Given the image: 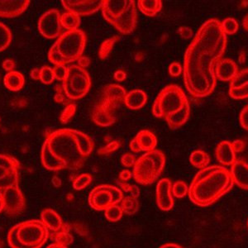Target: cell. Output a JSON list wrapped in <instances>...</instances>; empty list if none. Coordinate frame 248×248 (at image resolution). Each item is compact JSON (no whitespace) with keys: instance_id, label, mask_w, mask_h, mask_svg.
<instances>
[{"instance_id":"56","label":"cell","mask_w":248,"mask_h":248,"mask_svg":"<svg viewBox=\"0 0 248 248\" xmlns=\"http://www.w3.org/2000/svg\"><path fill=\"white\" fill-rule=\"evenodd\" d=\"M31 77L35 80L40 79V69H34L31 72Z\"/></svg>"},{"instance_id":"33","label":"cell","mask_w":248,"mask_h":248,"mask_svg":"<svg viewBox=\"0 0 248 248\" xmlns=\"http://www.w3.org/2000/svg\"><path fill=\"white\" fill-rule=\"evenodd\" d=\"M12 33L4 24L0 23V51H3L11 43Z\"/></svg>"},{"instance_id":"52","label":"cell","mask_w":248,"mask_h":248,"mask_svg":"<svg viewBox=\"0 0 248 248\" xmlns=\"http://www.w3.org/2000/svg\"><path fill=\"white\" fill-rule=\"evenodd\" d=\"M2 66H3V70L10 72V71H13V70L15 69V62L12 61V60H5V61L3 62Z\"/></svg>"},{"instance_id":"41","label":"cell","mask_w":248,"mask_h":248,"mask_svg":"<svg viewBox=\"0 0 248 248\" xmlns=\"http://www.w3.org/2000/svg\"><path fill=\"white\" fill-rule=\"evenodd\" d=\"M76 112H77V105H75V104L68 105L65 109L62 111L60 120L62 124H68L72 119L74 115L76 114Z\"/></svg>"},{"instance_id":"39","label":"cell","mask_w":248,"mask_h":248,"mask_svg":"<svg viewBox=\"0 0 248 248\" xmlns=\"http://www.w3.org/2000/svg\"><path fill=\"white\" fill-rule=\"evenodd\" d=\"M92 181V176L90 174H81L76 178L73 182L74 189L76 190H82L86 188Z\"/></svg>"},{"instance_id":"18","label":"cell","mask_w":248,"mask_h":248,"mask_svg":"<svg viewBox=\"0 0 248 248\" xmlns=\"http://www.w3.org/2000/svg\"><path fill=\"white\" fill-rule=\"evenodd\" d=\"M237 63L229 58H222L215 66V76L221 81H230L238 73Z\"/></svg>"},{"instance_id":"25","label":"cell","mask_w":248,"mask_h":248,"mask_svg":"<svg viewBox=\"0 0 248 248\" xmlns=\"http://www.w3.org/2000/svg\"><path fill=\"white\" fill-rule=\"evenodd\" d=\"M189 114H190V107L188 103L181 109L178 110L175 113H172L171 115L167 117L166 120L170 129H178L179 127H182L189 119Z\"/></svg>"},{"instance_id":"16","label":"cell","mask_w":248,"mask_h":248,"mask_svg":"<svg viewBox=\"0 0 248 248\" xmlns=\"http://www.w3.org/2000/svg\"><path fill=\"white\" fill-rule=\"evenodd\" d=\"M156 203L162 211H170L174 207V196L172 195V183L167 178L159 181L155 189Z\"/></svg>"},{"instance_id":"51","label":"cell","mask_w":248,"mask_h":248,"mask_svg":"<svg viewBox=\"0 0 248 248\" xmlns=\"http://www.w3.org/2000/svg\"><path fill=\"white\" fill-rule=\"evenodd\" d=\"M133 176V172L130 171L129 170H124L119 174V181H129Z\"/></svg>"},{"instance_id":"13","label":"cell","mask_w":248,"mask_h":248,"mask_svg":"<svg viewBox=\"0 0 248 248\" xmlns=\"http://www.w3.org/2000/svg\"><path fill=\"white\" fill-rule=\"evenodd\" d=\"M61 15L56 9L46 12L40 17L38 21V30L43 37L53 39L60 37L62 31Z\"/></svg>"},{"instance_id":"12","label":"cell","mask_w":248,"mask_h":248,"mask_svg":"<svg viewBox=\"0 0 248 248\" xmlns=\"http://www.w3.org/2000/svg\"><path fill=\"white\" fill-rule=\"evenodd\" d=\"M3 210L9 215H17L26 209L25 198L18 186L6 189L2 194Z\"/></svg>"},{"instance_id":"1","label":"cell","mask_w":248,"mask_h":248,"mask_svg":"<svg viewBox=\"0 0 248 248\" xmlns=\"http://www.w3.org/2000/svg\"><path fill=\"white\" fill-rule=\"evenodd\" d=\"M227 47V36L221 22L206 21L192 40L184 57L183 77L186 90L195 99L210 95L216 87L215 66Z\"/></svg>"},{"instance_id":"50","label":"cell","mask_w":248,"mask_h":248,"mask_svg":"<svg viewBox=\"0 0 248 248\" xmlns=\"http://www.w3.org/2000/svg\"><path fill=\"white\" fill-rule=\"evenodd\" d=\"M231 145L235 153H242L246 147L245 142L243 140H240V139L232 141V142H231Z\"/></svg>"},{"instance_id":"53","label":"cell","mask_w":248,"mask_h":248,"mask_svg":"<svg viewBox=\"0 0 248 248\" xmlns=\"http://www.w3.org/2000/svg\"><path fill=\"white\" fill-rule=\"evenodd\" d=\"M90 65H91V59L89 57H81L78 60V65L82 69H85Z\"/></svg>"},{"instance_id":"15","label":"cell","mask_w":248,"mask_h":248,"mask_svg":"<svg viewBox=\"0 0 248 248\" xmlns=\"http://www.w3.org/2000/svg\"><path fill=\"white\" fill-rule=\"evenodd\" d=\"M127 91L120 85L111 84L105 86L102 92L100 105L113 112V110L124 102Z\"/></svg>"},{"instance_id":"44","label":"cell","mask_w":248,"mask_h":248,"mask_svg":"<svg viewBox=\"0 0 248 248\" xmlns=\"http://www.w3.org/2000/svg\"><path fill=\"white\" fill-rule=\"evenodd\" d=\"M53 73L55 79L60 81H64V79L67 76L68 67L64 65H55V67L53 68Z\"/></svg>"},{"instance_id":"6","label":"cell","mask_w":248,"mask_h":248,"mask_svg":"<svg viewBox=\"0 0 248 248\" xmlns=\"http://www.w3.org/2000/svg\"><path fill=\"white\" fill-rule=\"evenodd\" d=\"M49 237V230L40 220L18 223L9 230L8 243L11 248H41Z\"/></svg>"},{"instance_id":"35","label":"cell","mask_w":248,"mask_h":248,"mask_svg":"<svg viewBox=\"0 0 248 248\" xmlns=\"http://www.w3.org/2000/svg\"><path fill=\"white\" fill-rule=\"evenodd\" d=\"M105 215L109 222L115 223L121 219L124 215V212L122 210L121 206L117 204V205L109 207L108 209L105 210Z\"/></svg>"},{"instance_id":"11","label":"cell","mask_w":248,"mask_h":248,"mask_svg":"<svg viewBox=\"0 0 248 248\" xmlns=\"http://www.w3.org/2000/svg\"><path fill=\"white\" fill-rule=\"evenodd\" d=\"M20 164L15 158L0 154V194L18 186Z\"/></svg>"},{"instance_id":"37","label":"cell","mask_w":248,"mask_h":248,"mask_svg":"<svg viewBox=\"0 0 248 248\" xmlns=\"http://www.w3.org/2000/svg\"><path fill=\"white\" fill-rule=\"evenodd\" d=\"M189 193V186L184 181H177L174 185H172V195L174 197H186Z\"/></svg>"},{"instance_id":"42","label":"cell","mask_w":248,"mask_h":248,"mask_svg":"<svg viewBox=\"0 0 248 248\" xmlns=\"http://www.w3.org/2000/svg\"><path fill=\"white\" fill-rule=\"evenodd\" d=\"M117 183L119 184V186H120V189L122 190L126 193H129L131 194L130 196L132 197L138 198L140 195V190L138 186L135 185H130V184L127 183V182H124V181H119Z\"/></svg>"},{"instance_id":"58","label":"cell","mask_w":248,"mask_h":248,"mask_svg":"<svg viewBox=\"0 0 248 248\" xmlns=\"http://www.w3.org/2000/svg\"><path fill=\"white\" fill-rule=\"evenodd\" d=\"M46 248H67L66 246L61 245V244H58V243H51V245L48 246Z\"/></svg>"},{"instance_id":"59","label":"cell","mask_w":248,"mask_h":248,"mask_svg":"<svg viewBox=\"0 0 248 248\" xmlns=\"http://www.w3.org/2000/svg\"><path fill=\"white\" fill-rule=\"evenodd\" d=\"M243 29H245L246 31H248V15L244 17L243 20Z\"/></svg>"},{"instance_id":"62","label":"cell","mask_w":248,"mask_h":248,"mask_svg":"<svg viewBox=\"0 0 248 248\" xmlns=\"http://www.w3.org/2000/svg\"></svg>"},{"instance_id":"2","label":"cell","mask_w":248,"mask_h":248,"mask_svg":"<svg viewBox=\"0 0 248 248\" xmlns=\"http://www.w3.org/2000/svg\"><path fill=\"white\" fill-rule=\"evenodd\" d=\"M92 139L82 132L70 128L57 130L46 139L41 159L48 170H77L85 166L93 153Z\"/></svg>"},{"instance_id":"32","label":"cell","mask_w":248,"mask_h":248,"mask_svg":"<svg viewBox=\"0 0 248 248\" xmlns=\"http://www.w3.org/2000/svg\"><path fill=\"white\" fill-rule=\"evenodd\" d=\"M119 40V37L117 36L108 38L105 40L104 43H102L99 48V58L101 60H105L108 58L111 53V51L113 50V46L115 45V43Z\"/></svg>"},{"instance_id":"28","label":"cell","mask_w":248,"mask_h":248,"mask_svg":"<svg viewBox=\"0 0 248 248\" xmlns=\"http://www.w3.org/2000/svg\"><path fill=\"white\" fill-rule=\"evenodd\" d=\"M189 161L193 167L197 169H204L209 167L210 163V157L209 154L201 150H196L190 154Z\"/></svg>"},{"instance_id":"17","label":"cell","mask_w":248,"mask_h":248,"mask_svg":"<svg viewBox=\"0 0 248 248\" xmlns=\"http://www.w3.org/2000/svg\"><path fill=\"white\" fill-rule=\"evenodd\" d=\"M30 0H0V17H15L25 12Z\"/></svg>"},{"instance_id":"61","label":"cell","mask_w":248,"mask_h":248,"mask_svg":"<svg viewBox=\"0 0 248 248\" xmlns=\"http://www.w3.org/2000/svg\"><path fill=\"white\" fill-rule=\"evenodd\" d=\"M2 246H3V243H2V242H0V248H1Z\"/></svg>"},{"instance_id":"21","label":"cell","mask_w":248,"mask_h":248,"mask_svg":"<svg viewBox=\"0 0 248 248\" xmlns=\"http://www.w3.org/2000/svg\"><path fill=\"white\" fill-rule=\"evenodd\" d=\"M41 221L51 232L68 231L62 217L51 209H46L41 214Z\"/></svg>"},{"instance_id":"60","label":"cell","mask_w":248,"mask_h":248,"mask_svg":"<svg viewBox=\"0 0 248 248\" xmlns=\"http://www.w3.org/2000/svg\"><path fill=\"white\" fill-rule=\"evenodd\" d=\"M3 210V201L2 195L0 194V213Z\"/></svg>"},{"instance_id":"8","label":"cell","mask_w":248,"mask_h":248,"mask_svg":"<svg viewBox=\"0 0 248 248\" xmlns=\"http://www.w3.org/2000/svg\"><path fill=\"white\" fill-rule=\"evenodd\" d=\"M188 103L186 93L181 88L175 85H167L155 98L153 107V115L157 119H166Z\"/></svg>"},{"instance_id":"40","label":"cell","mask_w":248,"mask_h":248,"mask_svg":"<svg viewBox=\"0 0 248 248\" xmlns=\"http://www.w3.org/2000/svg\"><path fill=\"white\" fill-rule=\"evenodd\" d=\"M248 69H244L243 71H238V73L234 77L233 79L230 82V88L238 87L240 85L248 84Z\"/></svg>"},{"instance_id":"4","label":"cell","mask_w":248,"mask_h":248,"mask_svg":"<svg viewBox=\"0 0 248 248\" xmlns=\"http://www.w3.org/2000/svg\"><path fill=\"white\" fill-rule=\"evenodd\" d=\"M86 44V35L81 30L66 31L51 46L48 59L55 65L70 64L82 57Z\"/></svg>"},{"instance_id":"45","label":"cell","mask_w":248,"mask_h":248,"mask_svg":"<svg viewBox=\"0 0 248 248\" xmlns=\"http://www.w3.org/2000/svg\"><path fill=\"white\" fill-rule=\"evenodd\" d=\"M55 101L58 103V104H62V105H70L71 104V100L68 99L66 95H65L62 85L57 88V93L55 95Z\"/></svg>"},{"instance_id":"30","label":"cell","mask_w":248,"mask_h":248,"mask_svg":"<svg viewBox=\"0 0 248 248\" xmlns=\"http://www.w3.org/2000/svg\"><path fill=\"white\" fill-rule=\"evenodd\" d=\"M120 206L124 214L131 216L139 211V201L137 198L127 196L123 199Z\"/></svg>"},{"instance_id":"36","label":"cell","mask_w":248,"mask_h":248,"mask_svg":"<svg viewBox=\"0 0 248 248\" xmlns=\"http://www.w3.org/2000/svg\"><path fill=\"white\" fill-rule=\"evenodd\" d=\"M229 95L234 99H248V83L238 87H229Z\"/></svg>"},{"instance_id":"3","label":"cell","mask_w":248,"mask_h":248,"mask_svg":"<svg viewBox=\"0 0 248 248\" xmlns=\"http://www.w3.org/2000/svg\"><path fill=\"white\" fill-rule=\"evenodd\" d=\"M234 183L230 170L221 166H210L198 172L189 187V200L198 206L215 203L230 191Z\"/></svg>"},{"instance_id":"57","label":"cell","mask_w":248,"mask_h":248,"mask_svg":"<svg viewBox=\"0 0 248 248\" xmlns=\"http://www.w3.org/2000/svg\"><path fill=\"white\" fill-rule=\"evenodd\" d=\"M159 248H183L181 246L175 244V243H166L164 245L161 246Z\"/></svg>"},{"instance_id":"20","label":"cell","mask_w":248,"mask_h":248,"mask_svg":"<svg viewBox=\"0 0 248 248\" xmlns=\"http://www.w3.org/2000/svg\"><path fill=\"white\" fill-rule=\"evenodd\" d=\"M215 155L217 161L224 167H230L237 160L236 153L229 141H221L215 150Z\"/></svg>"},{"instance_id":"31","label":"cell","mask_w":248,"mask_h":248,"mask_svg":"<svg viewBox=\"0 0 248 248\" xmlns=\"http://www.w3.org/2000/svg\"><path fill=\"white\" fill-rule=\"evenodd\" d=\"M49 237L51 238L54 243H58L61 245H71L73 242V237L68 231L51 232H49Z\"/></svg>"},{"instance_id":"5","label":"cell","mask_w":248,"mask_h":248,"mask_svg":"<svg viewBox=\"0 0 248 248\" xmlns=\"http://www.w3.org/2000/svg\"><path fill=\"white\" fill-rule=\"evenodd\" d=\"M102 15L105 19L124 35L132 33L137 25L134 0H104Z\"/></svg>"},{"instance_id":"23","label":"cell","mask_w":248,"mask_h":248,"mask_svg":"<svg viewBox=\"0 0 248 248\" xmlns=\"http://www.w3.org/2000/svg\"><path fill=\"white\" fill-rule=\"evenodd\" d=\"M134 139L139 145L141 152H152L153 150H155V147L157 146L156 137L154 133L148 130L140 131Z\"/></svg>"},{"instance_id":"27","label":"cell","mask_w":248,"mask_h":248,"mask_svg":"<svg viewBox=\"0 0 248 248\" xmlns=\"http://www.w3.org/2000/svg\"><path fill=\"white\" fill-rule=\"evenodd\" d=\"M138 6L144 15L154 17L162 9V2L161 0H139Z\"/></svg>"},{"instance_id":"47","label":"cell","mask_w":248,"mask_h":248,"mask_svg":"<svg viewBox=\"0 0 248 248\" xmlns=\"http://www.w3.org/2000/svg\"><path fill=\"white\" fill-rule=\"evenodd\" d=\"M183 72V67L179 62H172L169 66V73L171 77H178Z\"/></svg>"},{"instance_id":"55","label":"cell","mask_w":248,"mask_h":248,"mask_svg":"<svg viewBox=\"0 0 248 248\" xmlns=\"http://www.w3.org/2000/svg\"><path fill=\"white\" fill-rule=\"evenodd\" d=\"M129 147L130 149H131V151L133 152V153H138L141 152L140 149H139V145H138L137 141H136V140L134 139H133L132 141H130Z\"/></svg>"},{"instance_id":"14","label":"cell","mask_w":248,"mask_h":248,"mask_svg":"<svg viewBox=\"0 0 248 248\" xmlns=\"http://www.w3.org/2000/svg\"><path fill=\"white\" fill-rule=\"evenodd\" d=\"M62 3L68 12L77 16H88L101 9L104 0H62Z\"/></svg>"},{"instance_id":"10","label":"cell","mask_w":248,"mask_h":248,"mask_svg":"<svg viewBox=\"0 0 248 248\" xmlns=\"http://www.w3.org/2000/svg\"><path fill=\"white\" fill-rule=\"evenodd\" d=\"M124 193L116 186L101 185L96 186L90 193L89 203L97 211H105L109 207L121 203Z\"/></svg>"},{"instance_id":"48","label":"cell","mask_w":248,"mask_h":248,"mask_svg":"<svg viewBox=\"0 0 248 248\" xmlns=\"http://www.w3.org/2000/svg\"><path fill=\"white\" fill-rule=\"evenodd\" d=\"M240 124L243 129L248 131V105H247L240 113Z\"/></svg>"},{"instance_id":"54","label":"cell","mask_w":248,"mask_h":248,"mask_svg":"<svg viewBox=\"0 0 248 248\" xmlns=\"http://www.w3.org/2000/svg\"><path fill=\"white\" fill-rule=\"evenodd\" d=\"M113 77H114V79L117 81H124L127 78V74L125 73L124 71H117L114 73Z\"/></svg>"},{"instance_id":"49","label":"cell","mask_w":248,"mask_h":248,"mask_svg":"<svg viewBox=\"0 0 248 248\" xmlns=\"http://www.w3.org/2000/svg\"><path fill=\"white\" fill-rule=\"evenodd\" d=\"M177 32L184 39H189L193 37L192 29H189L188 27H185V26L181 27L180 29H178Z\"/></svg>"},{"instance_id":"19","label":"cell","mask_w":248,"mask_h":248,"mask_svg":"<svg viewBox=\"0 0 248 248\" xmlns=\"http://www.w3.org/2000/svg\"><path fill=\"white\" fill-rule=\"evenodd\" d=\"M232 179L241 189L248 190V163L243 159H237L230 169Z\"/></svg>"},{"instance_id":"46","label":"cell","mask_w":248,"mask_h":248,"mask_svg":"<svg viewBox=\"0 0 248 248\" xmlns=\"http://www.w3.org/2000/svg\"><path fill=\"white\" fill-rule=\"evenodd\" d=\"M136 161H137V158L135 155L131 153H125L121 158L122 165L127 168L134 167Z\"/></svg>"},{"instance_id":"22","label":"cell","mask_w":248,"mask_h":248,"mask_svg":"<svg viewBox=\"0 0 248 248\" xmlns=\"http://www.w3.org/2000/svg\"><path fill=\"white\" fill-rule=\"evenodd\" d=\"M91 117L93 123L100 127H109L116 121V118L113 116V112L104 107L99 103L92 109Z\"/></svg>"},{"instance_id":"9","label":"cell","mask_w":248,"mask_h":248,"mask_svg":"<svg viewBox=\"0 0 248 248\" xmlns=\"http://www.w3.org/2000/svg\"><path fill=\"white\" fill-rule=\"evenodd\" d=\"M91 79L85 69L78 65L68 67L67 76L62 84L63 91L70 100L82 99L91 90Z\"/></svg>"},{"instance_id":"43","label":"cell","mask_w":248,"mask_h":248,"mask_svg":"<svg viewBox=\"0 0 248 248\" xmlns=\"http://www.w3.org/2000/svg\"><path fill=\"white\" fill-rule=\"evenodd\" d=\"M120 147V142L117 141H111L109 143L107 144L105 147H102L100 149L98 150V154L100 155H108L110 153L115 152Z\"/></svg>"},{"instance_id":"29","label":"cell","mask_w":248,"mask_h":248,"mask_svg":"<svg viewBox=\"0 0 248 248\" xmlns=\"http://www.w3.org/2000/svg\"><path fill=\"white\" fill-rule=\"evenodd\" d=\"M61 24L62 27L65 28L67 31L77 30L80 25V19L79 16L74 15L70 12H66L65 14L61 15Z\"/></svg>"},{"instance_id":"38","label":"cell","mask_w":248,"mask_h":248,"mask_svg":"<svg viewBox=\"0 0 248 248\" xmlns=\"http://www.w3.org/2000/svg\"><path fill=\"white\" fill-rule=\"evenodd\" d=\"M40 80L44 85H51L55 80L53 69L48 65H44L40 69Z\"/></svg>"},{"instance_id":"24","label":"cell","mask_w":248,"mask_h":248,"mask_svg":"<svg viewBox=\"0 0 248 248\" xmlns=\"http://www.w3.org/2000/svg\"><path fill=\"white\" fill-rule=\"evenodd\" d=\"M147 96L141 90H133L126 94L124 103L130 109L138 110L147 104Z\"/></svg>"},{"instance_id":"34","label":"cell","mask_w":248,"mask_h":248,"mask_svg":"<svg viewBox=\"0 0 248 248\" xmlns=\"http://www.w3.org/2000/svg\"><path fill=\"white\" fill-rule=\"evenodd\" d=\"M221 28L223 32L227 35H232L237 32L239 28L237 20L234 19L232 17H228L221 22Z\"/></svg>"},{"instance_id":"7","label":"cell","mask_w":248,"mask_h":248,"mask_svg":"<svg viewBox=\"0 0 248 248\" xmlns=\"http://www.w3.org/2000/svg\"><path fill=\"white\" fill-rule=\"evenodd\" d=\"M166 155L160 150H153L137 159L133 176L136 182L147 186L155 182L164 170Z\"/></svg>"},{"instance_id":"26","label":"cell","mask_w":248,"mask_h":248,"mask_svg":"<svg viewBox=\"0 0 248 248\" xmlns=\"http://www.w3.org/2000/svg\"><path fill=\"white\" fill-rule=\"evenodd\" d=\"M3 83L5 87L10 91H19L25 85V78L18 71H10L6 74Z\"/></svg>"}]
</instances>
